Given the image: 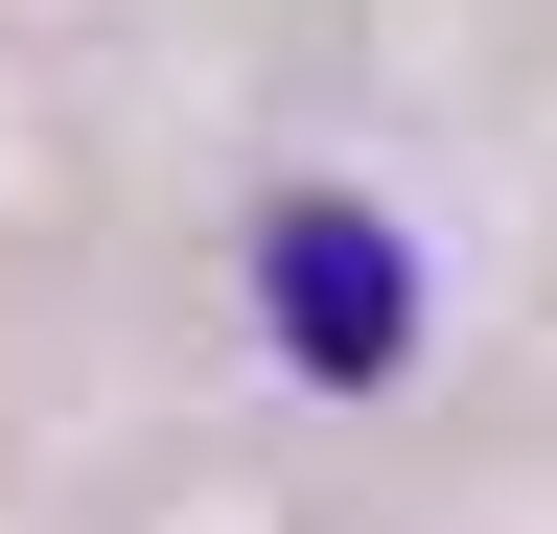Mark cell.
<instances>
[{"instance_id": "cell-1", "label": "cell", "mask_w": 557, "mask_h": 534, "mask_svg": "<svg viewBox=\"0 0 557 534\" xmlns=\"http://www.w3.org/2000/svg\"><path fill=\"white\" fill-rule=\"evenodd\" d=\"M256 302H278V349H302L325 395H372L418 349V256L348 210V186H278V210H256Z\"/></svg>"}]
</instances>
